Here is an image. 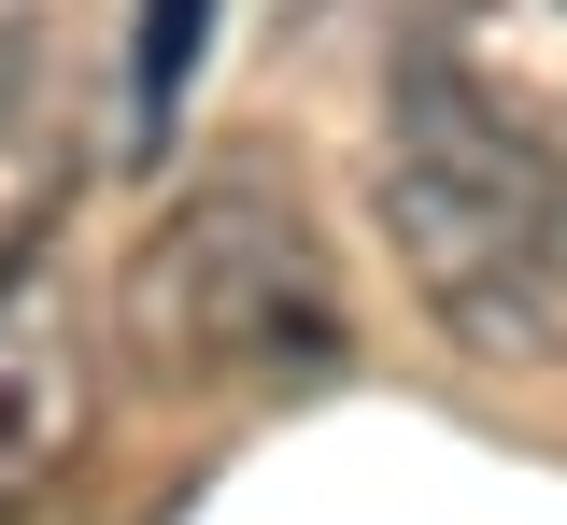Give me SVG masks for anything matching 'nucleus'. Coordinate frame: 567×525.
Segmentation results:
<instances>
[{
    "mask_svg": "<svg viewBox=\"0 0 567 525\" xmlns=\"http://www.w3.org/2000/svg\"><path fill=\"white\" fill-rule=\"evenodd\" d=\"M383 227H398L412 299L468 356L525 370L567 341V185L412 85H383Z\"/></svg>",
    "mask_w": 567,
    "mask_h": 525,
    "instance_id": "2",
    "label": "nucleus"
},
{
    "mask_svg": "<svg viewBox=\"0 0 567 525\" xmlns=\"http://www.w3.org/2000/svg\"><path fill=\"white\" fill-rule=\"evenodd\" d=\"M213 58V0H142L128 14V156H171V114Z\"/></svg>",
    "mask_w": 567,
    "mask_h": 525,
    "instance_id": "6",
    "label": "nucleus"
},
{
    "mask_svg": "<svg viewBox=\"0 0 567 525\" xmlns=\"http://www.w3.org/2000/svg\"><path fill=\"white\" fill-rule=\"evenodd\" d=\"M114 356L156 398H213V383H312L341 356V285L327 241L270 199L256 171H213L128 241L114 270Z\"/></svg>",
    "mask_w": 567,
    "mask_h": 525,
    "instance_id": "1",
    "label": "nucleus"
},
{
    "mask_svg": "<svg viewBox=\"0 0 567 525\" xmlns=\"http://www.w3.org/2000/svg\"><path fill=\"white\" fill-rule=\"evenodd\" d=\"M71 185H85V114L43 43H0V312L29 299V256L71 227Z\"/></svg>",
    "mask_w": 567,
    "mask_h": 525,
    "instance_id": "4",
    "label": "nucleus"
},
{
    "mask_svg": "<svg viewBox=\"0 0 567 525\" xmlns=\"http://www.w3.org/2000/svg\"><path fill=\"white\" fill-rule=\"evenodd\" d=\"M85 441V356H71V327L43 299L0 312V512L14 497H43Z\"/></svg>",
    "mask_w": 567,
    "mask_h": 525,
    "instance_id": "5",
    "label": "nucleus"
},
{
    "mask_svg": "<svg viewBox=\"0 0 567 525\" xmlns=\"http://www.w3.org/2000/svg\"><path fill=\"white\" fill-rule=\"evenodd\" d=\"M383 85L468 114L483 143L539 156L567 185V0H398V72Z\"/></svg>",
    "mask_w": 567,
    "mask_h": 525,
    "instance_id": "3",
    "label": "nucleus"
}]
</instances>
